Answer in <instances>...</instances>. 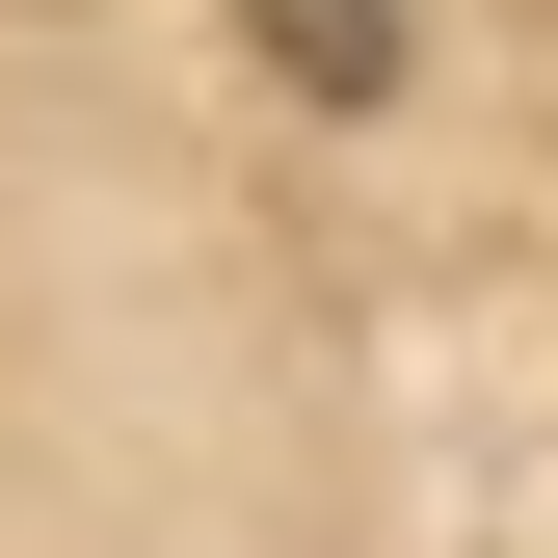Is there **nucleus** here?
I'll list each match as a JSON object with an SVG mask.
<instances>
[{
  "label": "nucleus",
  "mask_w": 558,
  "mask_h": 558,
  "mask_svg": "<svg viewBox=\"0 0 558 558\" xmlns=\"http://www.w3.org/2000/svg\"><path fill=\"white\" fill-rule=\"evenodd\" d=\"M240 53H266L293 107H373L399 53H426V0H240Z\"/></svg>",
  "instance_id": "f257e3e1"
}]
</instances>
